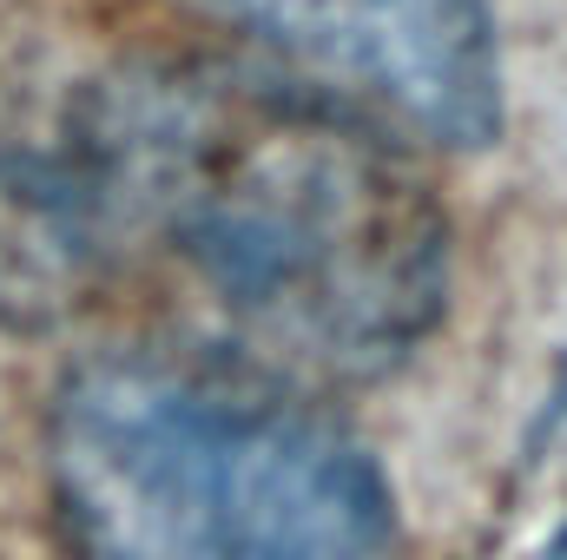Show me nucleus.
Instances as JSON below:
<instances>
[{
	"mask_svg": "<svg viewBox=\"0 0 567 560\" xmlns=\"http://www.w3.org/2000/svg\"><path fill=\"white\" fill-rule=\"evenodd\" d=\"M80 100L126 245H165L284 370L370 383L442 323L449 218L370 120L225 60H133Z\"/></svg>",
	"mask_w": 567,
	"mask_h": 560,
	"instance_id": "1",
	"label": "nucleus"
},
{
	"mask_svg": "<svg viewBox=\"0 0 567 560\" xmlns=\"http://www.w3.org/2000/svg\"><path fill=\"white\" fill-rule=\"evenodd\" d=\"M47 488L80 560H390L377 455L258 356L120 343L47 403Z\"/></svg>",
	"mask_w": 567,
	"mask_h": 560,
	"instance_id": "2",
	"label": "nucleus"
},
{
	"mask_svg": "<svg viewBox=\"0 0 567 560\" xmlns=\"http://www.w3.org/2000/svg\"><path fill=\"white\" fill-rule=\"evenodd\" d=\"M284 60V80L377 133L475 152L502 133V40L488 0H205Z\"/></svg>",
	"mask_w": 567,
	"mask_h": 560,
	"instance_id": "3",
	"label": "nucleus"
},
{
	"mask_svg": "<svg viewBox=\"0 0 567 560\" xmlns=\"http://www.w3.org/2000/svg\"><path fill=\"white\" fill-rule=\"evenodd\" d=\"M126 231L73 86H0V323H60L120 265Z\"/></svg>",
	"mask_w": 567,
	"mask_h": 560,
	"instance_id": "4",
	"label": "nucleus"
},
{
	"mask_svg": "<svg viewBox=\"0 0 567 560\" xmlns=\"http://www.w3.org/2000/svg\"><path fill=\"white\" fill-rule=\"evenodd\" d=\"M555 435H567V370L555 383V396L542 403V422H535V442H555Z\"/></svg>",
	"mask_w": 567,
	"mask_h": 560,
	"instance_id": "5",
	"label": "nucleus"
},
{
	"mask_svg": "<svg viewBox=\"0 0 567 560\" xmlns=\"http://www.w3.org/2000/svg\"><path fill=\"white\" fill-rule=\"evenodd\" d=\"M555 554H561V560H567V528H561V535H555Z\"/></svg>",
	"mask_w": 567,
	"mask_h": 560,
	"instance_id": "6",
	"label": "nucleus"
}]
</instances>
